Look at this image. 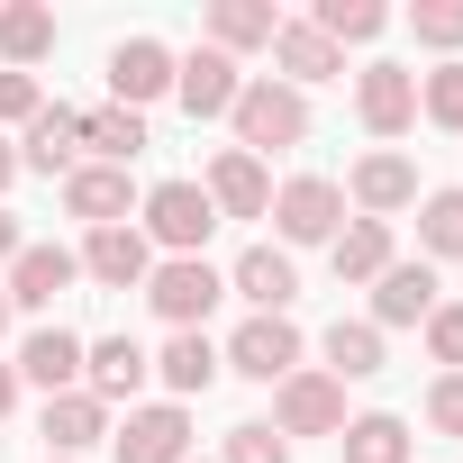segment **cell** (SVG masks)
I'll return each instance as SVG.
<instances>
[{"label": "cell", "mask_w": 463, "mask_h": 463, "mask_svg": "<svg viewBox=\"0 0 463 463\" xmlns=\"http://www.w3.org/2000/svg\"><path fill=\"white\" fill-rule=\"evenodd\" d=\"M436 318V264L418 255V264H391L382 282H373V327L391 336V327H427Z\"/></svg>", "instance_id": "cell-20"}, {"label": "cell", "mask_w": 463, "mask_h": 463, "mask_svg": "<svg viewBox=\"0 0 463 463\" xmlns=\"http://www.w3.org/2000/svg\"><path fill=\"white\" fill-rule=\"evenodd\" d=\"M354 118L373 137H409L418 128V73L409 64H364L354 73Z\"/></svg>", "instance_id": "cell-8"}, {"label": "cell", "mask_w": 463, "mask_h": 463, "mask_svg": "<svg viewBox=\"0 0 463 463\" xmlns=\"http://www.w3.org/2000/svg\"><path fill=\"white\" fill-rule=\"evenodd\" d=\"M19 246H28V237H19V218L0 209V264H19Z\"/></svg>", "instance_id": "cell-38"}, {"label": "cell", "mask_w": 463, "mask_h": 463, "mask_svg": "<svg viewBox=\"0 0 463 463\" xmlns=\"http://www.w3.org/2000/svg\"><path fill=\"white\" fill-rule=\"evenodd\" d=\"M409 37L436 46L445 64H463V0H409Z\"/></svg>", "instance_id": "cell-32"}, {"label": "cell", "mask_w": 463, "mask_h": 463, "mask_svg": "<svg viewBox=\"0 0 463 463\" xmlns=\"http://www.w3.org/2000/svg\"><path fill=\"white\" fill-rule=\"evenodd\" d=\"M10 409H19V373H10V364H0V418H10Z\"/></svg>", "instance_id": "cell-39"}, {"label": "cell", "mask_w": 463, "mask_h": 463, "mask_svg": "<svg viewBox=\"0 0 463 463\" xmlns=\"http://www.w3.org/2000/svg\"><path fill=\"white\" fill-rule=\"evenodd\" d=\"M10 182H19V146H10V137H0V191H10Z\"/></svg>", "instance_id": "cell-40"}, {"label": "cell", "mask_w": 463, "mask_h": 463, "mask_svg": "<svg viewBox=\"0 0 463 463\" xmlns=\"http://www.w3.org/2000/svg\"><path fill=\"white\" fill-rule=\"evenodd\" d=\"M146 373H155V354H146L137 336H91V345H82V391H91L100 409H109V400H137Z\"/></svg>", "instance_id": "cell-17"}, {"label": "cell", "mask_w": 463, "mask_h": 463, "mask_svg": "<svg viewBox=\"0 0 463 463\" xmlns=\"http://www.w3.org/2000/svg\"><path fill=\"white\" fill-rule=\"evenodd\" d=\"M318 354H327V382H373L382 373V327L373 318H336L318 336Z\"/></svg>", "instance_id": "cell-28"}, {"label": "cell", "mask_w": 463, "mask_h": 463, "mask_svg": "<svg viewBox=\"0 0 463 463\" xmlns=\"http://www.w3.org/2000/svg\"><path fill=\"white\" fill-rule=\"evenodd\" d=\"M345 463H409V418L400 409H364V418H345Z\"/></svg>", "instance_id": "cell-29"}, {"label": "cell", "mask_w": 463, "mask_h": 463, "mask_svg": "<svg viewBox=\"0 0 463 463\" xmlns=\"http://www.w3.org/2000/svg\"><path fill=\"white\" fill-rule=\"evenodd\" d=\"M218 463H291V445L264 427V418H246V427H227V454Z\"/></svg>", "instance_id": "cell-34"}, {"label": "cell", "mask_w": 463, "mask_h": 463, "mask_svg": "<svg viewBox=\"0 0 463 463\" xmlns=\"http://www.w3.org/2000/svg\"><path fill=\"white\" fill-rule=\"evenodd\" d=\"M109 445H118V463H191V409H182V400L128 409V427H118Z\"/></svg>", "instance_id": "cell-10"}, {"label": "cell", "mask_w": 463, "mask_h": 463, "mask_svg": "<svg viewBox=\"0 0 463 463\" xmlns=\"http://www.w3.org/2000/svg\"><path fill=\"white\" fill-rule=\"evenodd\" d=\"M46 109V91H37V73H0V128H28Z\"/></svg>", "instance_id": "cell-37"}, {"label": "cell", "mask_w": 463, "mask_h": 463, "mask_svg": "<svg viewBox=\"0 0 463 463\" xmlns=\"http://www.w3.org/2000/svg\"><path fill=\"white\" fill-rule=\"evenodd\" d=\"M46 463H55V454H46Z\"/></svg>", "instance_id": "cell-42"}, {"label": "cell", "mask_w": 463, "mask_h": 463, "mask_svg": "<svg viewBox=\"0 0 463 463\" xmlns=\"http://www.w3.org/2000/svg\"><path fill=\"white\" fill-rule=\"evenodd\" d=\"M82 273L100 291H146V273H155L146 227H91V237H82Z\"/></svg>", "instance_id": "cell-13"}, {"label": "cell", "mask_w": 463, "mask_h": 463, "mask_svg": "<svg viewBox=\"0 0 463 463\" xmlns=\"http://www.w3.org/2000/svg\"><path fill=\"white\" fill-rule=\"evenodd\" d=\"M273 28H282L273 0H209V46H218L227 64L255 55V46H273Z\"/></svg>", "instance_id": "cell-26"}, {"label": "cell", "mask_w": 463, "mask_h": 463, "mask_svg": "<svg viewBox=\"0 0 463 463\" xmlns=\"http://www.w3.org/2000/svg\"><path fill=\"white\" fill-rule=\"evenodd\" d=\"M55 55V10L46 0H0V73H37Z\"/></svg>", "instance_id": "cell-22"}, {"label": "cell", "mask_w": 463, "mask_h": 463, "mask_svg": "<svg viewBox=\"0 0 463 463\" xmlns=\"http://www.w3.org/2000/svg\"><path fill=\"white\" fill-rule=\"evenodd\" d=\"M209 209L218 218H273V173L255 164V155H237V146H218V164H209Z\"/></svg>", "instance_id": "cell-19"}, {"label": "cell", "mask_w": 463, "mask_h": 463, "mask_svg": "<svg viewBox=\"0 0 463 463\" xmlns=\"http://www.w3.org/2000/svg\"><path fill=\"white\" fill-rule=\"evenodd\" d=\"M146 146H155V137H146L137 109H118V100H109V109H82V155H91V164H118V173H128Z\"/></svg>", "instance_id": "cell-27"}, {"label": "cell", "mask_w": 463, "mask_h": 463, "mask_svg": "<svg viewBox=\"0 0 463 463\" xmlns=\"http://www.w3.org/2000/svg\"><path fill=\"white\" fill-rule=\"evenodd\" d=\"M128 209H137V182H128L118 164H73V173H64V218H82V227H128Z\"/></svg>", "instance_id": "cell-15"}, {"label": "cell", "mask_w": 463, "mask_h": 463, "mask_svg": "<svg viewBox=\"0 0 463 463\" xmlns=\"http://www.w3.org/2000/svg\"><path fill=\"white\" fill-rule=\"evenodd\" d=\"M73 164H82V109L46 100L28 118V137H19V173H73Z\"/></svg>", "instance_id": "cell-21"}, {"label": "cell", "mask_w": 463, "mask_h": 463, "mask_svg": "<svg viewBox=\"0 0 463 463\" xmlns=\"http://www.w3.org/2000/svg\"><path fill=\"white\" fill-rule=\"evenodd\" d=\"M146 300H155V318L182 336V327H200V318L227 300V273H218L209 255H164V264L146 273Z\"/></svg>", "instance_id": "cell-2"}, {"label": "cell", "mask_w": 463, "mask_h": 463, "mask_svg": "<svg viewBox=\"0 0 463 463\" xmlns=\"http://www.w3.org/2000/svg\"><path fill=\"white\" fill-rule=\"evenodd\" d=\"M273 64H282L273 82H291V91H309V82H336V73H345V55H336L309 19H282V28H273Z\"/></svg>", "instance_id": "cell-23"}, {"label": "cell", "mask_w": 463, "mask_h": 463, "mask_svg": "<svg viewBox=\"0 0 463 463\" xmlns=\"http://www.w3.org/2000/svg\"><path fill=\"white\" fill-rule=\"evenodd\" d=\"M164 91H173V46L164 37H118L109 46V100L146 118V100H164Z\"/></svg>", "instance_id": "cell-7"}, {"label": "cell", "mask_w": 463, "mask_h": 463, "mask_svg": "<svg viewBox=\"0 0 463 463\" xmlns=\"http://www.w3.org/2000/svg\"><path fill=\"white\" fill-rule=\"evenodd\" d=\"M137 209H146V246H164V255H200L209 227H218V209H209L200 182H155Z\"/></svg>", "instance_id": "cell-3"}, {"label": "cell", "mask_w": 463, "mask_h": 463, "mask_svg": "<svg viewBox=\"0 0 463 463\" xmlns=\"http://www.w3.org/2000/svg\"><path fill=\"white\" fill-rule=\"evenodd\" d=\"M345 200H354L364 218H400V209H418V164H409L400 146H373V155L345 173Z\"/></svg>", "instance_id": "cell-9"}, {"label": "cell", "mask_w": 463, "mask_h": 463, "mask_svg": "<svg viewBox=\"0 0 463 463\" xmlns=\"http://www.w3.org/2000/svg\"><path fill=\"white\" fill-rule=\"evenodd\" d=\"M327 255H336V282H382V273L400 264V246H391V218H345Z\"/></svg>", "instance_id": "cell-25"}, {"label": "cell", "mask_w": 463, "mask_h": 463, "mask_svg": "<svg viewBox=\"0 0 463 463\" xmlns=\"http://www.w3.org/2000/svg\"><path fill=\"white\" fill-rule=\"evenodd\" d=\"M0 336H10V291H0Z\"/></svg>", "instance_id": "cell-41"}, {"label": "cell", "mask_w": 463, "mask_h": 463, "mask_svg": "<svg viewBox=\"0 0 463 463\" xmlns=\"http://www.w3.org/2000/svg\"><path fill=\"white\" fill-rule=\"evenodd\" d=\"M418 118H436V128H454V137H463V64L418 73Z\"/></svg>", "instance_id": "cell-33"}, {"label": "cell", "mask_w": 463, "mask_h": 463, "mask_svg": "<svg viewBox=\"0 0 463 463\" xmlns=\"http://www.w3.org/2000/svg\"><path fill=\"white\" fill-rule=\"evenodd\" d=\"M227 128H237V155H255V164L282 155V146H309V91L255 73V82L237 91V109H227Z\"/></svg>", "instance_id": "cell-1"}, {"label": "cell", "mask_w": 463, "mask_h": 463, "mask_svg": "<svg viewBox=\"0 0 463 463\" xmlns=\"http://www.w3.org/2000/svg\"><path fill=\"white\" fill-rule=\"evenodd\" d=\"M10 373H19V391L37 382L46 400H55V391H82V336H73V327H28Z\"/></svg>", "instance_id": "cell-16"}, {"label": "cell", "mask_w": 463, "mask_h": 463, "mask_svg": "<svg viewBox=\"0 0 463 463\" xmlns=\"http://www.w3.org/2000/svg\"><path fill=\"white\" fill-rule=\"evenodd\" d=\"M218 364L246 373V382H291V373H300V327H291V318H246L237 336H227Z\"/></svg>", "instance_id": "cell-6"}, {"label": "cell", "mask_w": 463, "mask_h": 463, "mask_svg": "<svg viewBox=\"0 0 463 463\" xmlns=\"http://www.w3.org/2000/svg\"><path fill=\"white\" fill-rule=\"evenodd\" d=\"M427 354H436L445 373H463V300H436V318H427Z\"/></svg>", "instance_id": "cell-35"}, {"label": "cell", "mask_w": 463, "mask_h": 463, "mask_svg": "<svg viewBox=\"0 0 463 463\" xmlns=\"http://www.w3.org/2000/svg\"><path fill=\"white\" fill-rule=\"evenodd\" d=\"M227 291L255 300V318H291V300H300V264H291L282 246H246L237 273H227Z\"/></svg>", "instance_id": "cell-14"}, {"label": "cell", "mask_w": 463, "mask_h": 463, "mask_svg": "<svg viewBox=\"0 0 463 463\" xmlns=\"http://www.w3.org/2000/svg\"><path fill=\"white\" fill-rule=\"evenodd\" d=\"M273 436L291 445V436H345V382H327V373H291V382H273Z\"/></svg>", "instance_id": "cell-5"}, {"label": "cell", "mask_w": 463, "mask_h": 463, "mask_svg": "<svg viewBox=\"0 0 463 463\" xmlns=\"http://www.w3.org/2000/svg\"><path fill=\"white\" fill-rule=\"evenodd\" d=\"M309 28L345 55V46H373V37L391 28V10H382V0H318V10H309Z\"/></svg>", "instance_id": "cell-30"}, {"label": "cell", "mask_w": 463, "mask_h": 463, "mask_svg": "<svg viewBox=\"0 0 463 463\" xmlns=\"http://www.w3.org/2000/svg\"><path fill=\"white\" fill-rule=\"evenodd\" d=\"M427 427L436 436H463V373H436L427 382Z\"/></svg>", "instance_id": "cell-36"}, {"label": "cell", "mask_w": 463, "mask_h": 463, "mask_svg": "<svg viewBox=\"0 0 463 463\" xmlns=\"http://www.w3.org/2000/svg\"><path fill=\"white\" fill-rule=\"evenodd\" d=\"M218 373H227V364H218V345H209L200 327H182V336H164V354H155V382H164V391H173L182 409H191V400H200V391H209Z\"/></svg>", "instance_id": "cell-24"}, {"label": "cell", "mask_w": 463, "mask_h": 463, "mask_svg": "<svg viewBox=\"0 0 463 463\" xmlns=\"http://www.w3.org/2000/svg\"><path fill=\"white\" fill-rule=\"evenodd\" d=\"M37 436H46V454H55V463H82V454L109 436V409H100L91 391H55V400L37 409Z\"/></svg>", "instance_id": "cell-18"}, {"label": "cell", "mask_w": 463, "mask_h": 463, "mask_svg": "<svg viewBox=\"0 0 463 463\" xmlns=\"http://www.w3.org/2000/svg\"><path fill=\"white\" fill-rule=\"evenodd\" d=\"M237 91H246V73L227 64L218 46H191V55H173V100H182L191 118H227V109H237Z\"/></svg>", "instance_id": "cell-11"}, {"label": "cell", "mask_w": 463, "mask_h": 463, "mask_svg": "<svg viewBox=\"0 0 463 463\" xmlns=\"http://www.w3.org/2000/svg\"><path fill=\"white\" fill-rule=\"evenodd\" d=\"M73 282H82V255H73V246H37V237H28L0 291H10V309H55Z\"/></svg>", "instance_id": "cell-12"}, {"label": "cell", "mask_w": 463, "mask_h": 463, "mask_svg": "<svg viewBox=\"0 0 463 463\" xmlns=\"http://www.w3.org/2000/svg\"><path fill=\"white\" fill-rule=\"evenodd\" d=\"M273 227H282V255L291 246H336V227H345V191L327 173H300L273 191Z\"/></svg>", "instance_id": "cell-4"}, {"label": "cell", "mask_w": 463, "mask_h": 463, "mask_svg": "<svg viewBox=\"0 0 463 463\" xmlns=\"http://www.w3.org/2000/svg\"><path fill=\"white\" fill-rule=\"evenodd\" d=\"M418 246H427V264L463 255V191H418Z\"/></svg>", "instance_id": "cell-31"}]
</instances>
